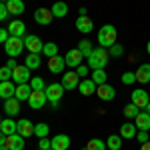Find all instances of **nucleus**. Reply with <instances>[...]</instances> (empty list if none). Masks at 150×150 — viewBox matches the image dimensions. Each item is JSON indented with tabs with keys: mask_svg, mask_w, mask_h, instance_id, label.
<instances>
[{
	"mask_svg": "<svg viewBox=\"0 0 150 150\" xmlns=\"http://www.w3.org/2000/svg\"><path fill=\"white\" fill-rule=\"evenodd\" d=\"M108 58H110L108 48L98 46V48H94L90 52V56L86 58V64H88V68H92V70H100L108 64Z\"/></svg>",
	"mask_w": 150,
	"mask_h": 150,
	"instance_id": "1",
	"label": "nucleus"
},
{
	"mask_svg": "<svg viewBox=\"0 0 150 150\" xmlns=\"http://www.w3.org/2000/svg\"><path fill=\"white\" fill-rule=\"evenodd\" d=\"M116 40H118V30L112 24H104L98 30V44L102 48H110L112 44H116Z\"/></svg>",
	"mask_w": 150,
	"mask_h": 150,
	"instance_id": "2",
	"label": "nucleus"
},
{
	"mask_svg": "<svg viewBox=\"0 0 150 150\" xmlns=\"http://www.w3.org/2000/svg\"><path fill=\"white\" fill-rule=\"evenodd\" d=\"M22 48H24V40L18 38V36H10V38L4 42V50H6V54L10 58H16L22 52Z\"/></svg>",
	"mask_w": 150,
	"mask_h": 150,
	"instance_id": "3",
	"label": "nucleus"
},
{
	"mask_svg": "<svg viewBox=\"0 0 150 150\" xmlns=\"http://www.w3.org/2000/svg\"><path fill=\"white\" fill-rule=\"evenodd\" d=\"M44 94H46V100L50 104L52 102H60V98L64 96V86L60 82H52V84H46L44 88Z\"/></svg>",
	"mask_w": 150,
	"mask_h": 150,
	"instance_id": "4",
	"label": "nucleus"
},
{
	"mask_svg": "<svg viewBox=\"0 0 150 150\" xmlns=\"http://www.w3.org/2000/svg\"><path fill=\"white\" fill-rule=\"evenodd\" d=\"M22 40H24V48H26L28 52H32V54H40L42 48H44V42L36 34H26Z\"/></svg>",
	"mask_w": 150,
	"mask_h": 150,
	"instance_id": "5",
	"label": "nucleus"
},
{
	"mask_svg": "<svg viewBox=\"0 0 150 150\" xmlns=\"http://www.w3.org/2000/svg\"><path fill=\"white\" fill-rule=\"evenodd\" d=\"M30 68L28 66H24V64H18L16 68L12 70V82L14 84H26V82H30Z\"/></svg>",
	"mask_w": 150,
	"mask_h": 150,
	"instance_id": "6",
	"label": "nucleus"
},
{
	"mask_svg": "<svg viewBox=\"0 0 150 150\" xmlns=\"http://www.w3.org/2000/svg\"><path fill=\"white\" fill-rule=\"evenodd\" d=\"M60 84L64 86V90H74V88H78V84H80V76L76 74V70H74V72H72V70H70V72H64Z\"/></svg>",
	"mask_w": 150,
	"mask_h": 150,
	"instance_id": "7",
	"label": "nucleus"
},
{
	"mask_svg": "<svg viewBox=\"0 0 150 150\" xmlns=\"http://www.w3.org/2000/svg\"><path fill=\"white\" fill-rule=\"evenodd\" d=\"M64 60H66V66H70V68L76 70L82 64L84 56H82V52L78 50V48H70L68 52H66V56H64Z\"/></svg>",
	"mask_w": 150,
	"mask_h": 150,
	"instance_id": "8",
	"label": "nucleus"
},
{
	"mask_svg": "<svg viewBox=\"0 0 150 150\" xmlns=\"http://www.w3.org/2000/svg\"><path fill=\"white\" fill-rule=\"evenodd\" d=\"M96 96H98L100 100H104V102H110V100L116 98V88L110 86L108 82H106V84H100V86L96 88Z\"/></svg>",
	"mask_w": 150,
	"mask_h": 150,
	"instance_id": "9",
	"label": "nucleus"
},
{
	"mask_svg": "<svg viewBox=\"0 0 150 150\" xmlns=\"http://www.w3.org/2000/svg\"><path fill=\"white\" fill-rule=\"evenodd\" d=\"M46 102H48V100H46V94H44V90H32L30 98H28V106H30L32 110L42 108Z\"/></svg>",
	"mask_w": 150,
	"mask_h": 150,
	"instance_id": "10",
	"label": "nucleus"
},
{
	"mask_svg": "<svg viewBox=\"0 0 150 150\" xmlns=\"http://www.w3.org/2000/svg\"><path fill=\"white\" fill-rule=\"evenodd\" d=\"M132 96V104H136L140 110H144L146 108V104L150 102V96L146 90H142V88H138V90H134V92L130 94Z\"/></svg>",
	"mask_w": 150,
	"mask_h": 150,
	"instance_id": "11",
	"label": "nucleus"
},
{
	"mask_svg": "<svg viewBox=\"0 0 150 150\" xmlns=\"http://www.w3.org/2000/svg\"><path fill=\"white\" fill-rule=\"evenodd\" d=\"M24 144H26V142H24V136H20L18 132L6 136V140H4V146H6L8 150H22Z\"/></svg>",
	"mask_w": 150,
	"mask_h": 150,
	"instance_id": "12",
	"label": "nucleus"
},
{
	"mask_svg": "<svg viewBox=\"0 0 150 150\" xmlns=\"http://www.w3.org/2000/svg\"><path fill=\"white\" fill-rule=\"evenodd\" d=\"M64 66H66V60H64V56L56 54V56L48 58V70H50L52 74H62Z\"/></svg>",
	"mask_w": 150,
	"mask_h": 150,
	"instance_id": "13",
	"label": "nucleus"
},
{
	"mask_svg": "<svg viewBox=\"0 0 150 150\" xmlns=\"http://www.w3.org/2000/svg\"><path fill=\"white\" fill-rule=\"evenodd\" d=\"M30 94H32V86H30V82H26V84H16V92H14V98H16V100H20V102H28Z\"/></svg>",
	"mask_w": 150,
	"mask_h": 150,
	"instance_id": "14",
	"label": "nucleus"
},
{
	"mask_svg": "<svg viewBox=\"0 0 150 150\" xmlns=\"http://www.w3.org/2000/svg\"><path fill=\"white\" fill-rule=\"evenodd\" d=\"M52 12H50V8H36L34 12V20L36 24H42V26H48V24L52 22Z\"/></svg>",
	"mask_w": 150,
	"mask_h": 150,
	"instance_id": "15",
	"label": "nucleus"
},
{
	"mask_svg": "<svg viewBox=\"0 0 150 150\" xmlns=\"http://www.w3.org/2000/svg\"><path fill=\"white\" fill-rule=\"evenodd\" d=\"M76 30H80L82 34H90L94 30L92 18H88V14H86V16H78V18H76Z\"/></svg>",
	"mask_w": 150,
	"mask_h": 150,
	"instance_id": "16",
	"label": "nucleus"
},
{
	"mask_svg": "<svg viewBox=\"0 0 150 150\" xmlns=\"http://www.w3.org/2000/svg\"><path fill=\"white\" fill-rule=\"evenodd\" d=\"M16 132H18L20 136H24V138L32 136V134H34V124H32V120H28V118L18 120V128H16Z\"/></svg>",
	"mask_w": 150,
	"mask_h": 150,
	"instance_id": "17",
	"label": "nucleus"
},
{
	"mask_svg": "<svg viewBox=\"0 0 150 150\" xmlns=\"http://www.w3.org/2000/svg\"><path fill=\"white\" fill-rule=\"evenodd\" d=\"M96 82L92 80V78H84V80H80V84H78V90H80L82 96H92V94H96Z\"/></svg>",
	"mask_w": 150,
	"mask_h": 150,
	"instance_id": "18",
	"label": "nucleus"
},
{
	"mask_svg": "<svg viewBox=\"0 0 150 150\" xmlns=\"http://www.w3.org/2000/svg\"><path fill=\"white\" fill-rule=\"evenodd\" d=\"M6 30H8L10 36H18V38H24L26 36V26H24L22 20H12Z\"/></svg>",
	"mask_w": 150,
	"mask_h": 150,
	"instance_id": "19",
	"label": "nucleus"
},
{
	"mask_svg": "<svg viewBox=\"0 0 150 150\" xmlns=\"http://www.w3.org/2000/svg\"><path fill=\"white\" fill-rule=\"evenodd\" d=\"M52 144V150H68L70 148V136L66 134H56L54 138L50 140Z\"/></svg>",
	"mask_w": 150,
	"mask_h": 150,
	"instance_id": "20",
	"label": "nucleus"
},
{
	"mask_svg": "<svg viewBox=\"0 0 150 150\" xmlns=\"http://www.w3.org/2000/svg\"><path fill=\"white\" fill-rule=\"evenodd\" d=\"M14 92H16V84L12 80H4L0 82V98L6 100V98H14Z\"/></svg>",
	"mask_w": 150,
	"mask_h": 150,
	"instance_id": "21",
	"label": "nucleus"
},
{
	"mask_svg": "<svg viewBox=\"0 0 150 150\" xmlns=\"http://www.w3.org/2000/svg\"><path fill=\"white\" fill-rule=\"evenodd\" d=\"M4 112H6V116H16L18 112H20V100H16V98H6L4 100Z\"/></svg>",
	"mask_w": 150,
	"mask_h": 150,
	"instance_id": "22",
	"label": "nucleus"
},
{
	"mask_svg": "<svg viewBox=\"0 0 150 150\" xmlns=\"http://www.w3.org/2000/svg\"><path fill=\"white\" fill-rule=\"evenodd\" d=\"M136 132H138V128L134 122H128V124H122L120 126V136L124 140H134L136 138Z\"/></svg>",
	"mask_w": 150,
	"mask_h": 150,
	"instance_id": "23",
	"label": "nucleus"
},
{
	"mask_svg": "<svg viewBox=\"0 0 150 150\" xmlns=\"http://www.w3.org/2000/svg\"><path fill=\"white\" fill-rule=\"evenodd\" d=\"M134 124H136L138 130L148 132V130H150V114H148V112H144V110H140V114L134 118Z\"/></svg>",
	"mask_w": 150,
	"mask_h": 150,
	"instance_id": "24",
	"label": "nucleus"
},
{
	"mask_svg": "<svg viewBox=\"0 0 150 150\" xmlns=\"http://www.w3.org/2000/svg\"><path fill=\"white\" fill-rule=\"evenodd\" d=\"M50 12H52L54 18H64V16L68 14V4L62 2V0H58V2H54V4L50 6Z\"/></svg>",
	"mask_w": 150,
	"mask_h": 150,
	"instance_id": "25",
	"label": "nucleus"
},
{
	"mask_svg": "<svg viewBox=\"0 0 150 150\" xmlns=\"http://www.w3.org/2000/svg\"><path fill=\"white\" fill-rule=\"evenodd\" d=\"M16 128H18V122H14L10 116H8V118L2 120V124H0V132H2L4 136H10V134H16Z\"/></svg>",
	"mask_w": 150,
	"mask_h": 150,
	"instance_id": "26",
	"label": "nucleus"
},
{
	"mask_svg": "<svg viewBox=\"0 0 150 150\" xmlns=\"http://www.w3.org/2000/svg\"><path fill=\"white\" fill-rule=\"evenodd\" d=\"M134 74H136V82H140V84L150 82V64H140Z\"/></svg>",
	"mask_w": 150,
	"mask_h": 150,
	"instance_id": "27",
	"label": "nucleus"
},
{
	"mask_svg": "<svg viewBox=\"0 0 150 150\" xmlns=\"http://www.w3.org/2000/svg\"><path fill=\"white\" fill-rule=\"evenodd\" d=\"M6 8H8L10 14L18 16V14H22V12H24V2H22V0H8V2H6Z\"/></svg>",
	"mask_w": 150,
	"mask_h": 150,
	"instance_id": "28",
	"label": "nucleus"
},
{
	"mask_svg": "<svg viewBox=\"0 0 150 150\" xmlns=\"http://www.w3.org/2000/svg\"><path fill=\"white\" fill-rule=\"evenodd\" d=\"M106 148L120 150V148H122V136H118V134H110V136L106 138Z\"/></svg>",
	"mask_w": 150,
	"mask_h": 150,
	"instance_id": "29",
	"label": "nucleus"
},
{
	"mask_svg": "<svg viewBox=\"0 0 150 150\" xmlns=\"http://www.w3.org/2000/svg\"><path fill=\"white\" fill-rule=\"evenodd\" d=\"M48 134H50V126L48 124H44V122L34 124V136L36 138H48Z\"/></svg>",
	"mask_w": 150,
	"mask_h": 150,
	"instance_id": "30",
	"label": "nucleus"
},
{
	"mask_svg": "<svg viewBox=\"0 0 150 150\" xmlns=\"http://www.w3.org/2000/svg\"><path fill=\"white\" fill-rule=\"evenodd\" d=\"M40 62H42V60H40V54H32V52H30V54L26 56V60H24V66L34 70V68H40Z\"/></svg>",
	"mask_w": 150,
	"mask_h": 150,
	"instance_id": "31",
	"label": "nucleus"
},
{
	"mask_svg": "<svg viewBox=\"0 0 150 150\" xmlns=\"http://www.w3.org/2000/svg\"><path fill=\"white\" fill-rule=\"evenodd\" d=\"M42 54L46 58H52L58 54V44L56 42H44V48H42Z\"/></svg>",
	"mask_w": 150,
	"mask_h": 150,
	"instance_id": "32",
	"label": "nucleus"
},
{
	"mask_svg": "<svg viewBox=\"0 0 150 150\" xmlns=\"http://www.w3.org/2000/svg\"><path fill=\"white\" fill-rule=\"evenodd\" d=\"M138 114H140V108L136 106V104L130 102V104H126V106H124V116H126L128 120H134Z\"/></svg>",
	"mask_w": 150,
	"mask_h": 150,
	"instance_id": "33",
	"label": "nucleus"
},
{
	"mask_svg": "<svg viewBox=\"0 0 150 150\" xmlns=\"http://www.w3.org/2000/svg\"><path fill=\"white\" fill-rule=\"evenodd\" d=\"M78 50L82 52V56H84V58H88V56H90V52L94 50V48H92V42H90V40H86V38H84V40H80V42H78Z\"/></svg>",
	"mask_w": 150,
	"mask_h": 150,
	"instance_id": "34",
	"label": "nucleus"
},
{
	"mask_svg": "<svg viewBox=\"0 0 150 150\" xmlns=\"http://www.w3.org/2000/svg\"><path fill=\"white\" fill-rule=\"evenodd\" d=\"M106 72H104V68L100 70H92V80L96 82V86H100V84H106Z\"/></svg>",
	"mask_w": 150,
	"mask_h": 150,
	"instance_id": "35",
	"label": "nucleus"
},
{
	"mask_svg": "<svg viewBox=\"0 0 150 150\" xmlns=\"http://www.w3.org/2000/svg\"><path fill=\"white\" fill-rule=\"evenodd\" d=\"M86 148L88 150H106V142H102L100 138H92V140H88Z\"/></svg>",
	"mask_w": 150,
	"mask_h": 150,
	"instance_id": "36",
	"label": "nucleus"
},
{
	"mask_svg": "<svg viewBox=\"0 0 150 150\" xmlns=\"http://www.w3.org/2000/svg\"><path fill=\"white\" fill-rule=\"evenodd\" d=\"M30 86H32V90H44L46 88V84H44V80L40 76H32L30 78Z\"/></svg>",
	"mask_w": 150,
	"mask_h": 150,
	"instance_id": "37",
	"label": "nucleus"
},
{
	"mask_svg": "<svg viewBox=\"0 0 150 150\" xmlns=\"http://www.w3.org/2000/svg\"><path fill=\"white\" fill-rule=\"evenodd\" d=\"M108 52H110V56H122V54H124V46H122V44H112V46L108 48Z\"/></svg>",
	"mask_w": 150,
	"mask_h": 150,
	"instance_id": "38",
	"label": "nucleus"
},
{
	"mask_svg": "<svg viewBox=\"0 0 150 150\" xmlns=\"http://www.w3.org/2000/svg\"><path fill=\"white\" fill-rule=\"evenodd\" d=\"M4 80H12V68H8V66L0 68V82H4Z\"/></svg>",
	"mask_w": 150,
	"mask_h": 150,
	"instance_id": "39",
	"label": "nucleus"
},
{
	"mask_svg": "<svg viewBox=\"0 0 150 150\" xmlns=\"http://www.w3.org/2000/svg\"><path fill=\"white\" fill-rule=\"evenodd\" d=\"M134 82H136V74H134V72H124V74H122V84H134Z\"/></svg>",
	"mask_w": 150,
	"mask_h": 150,
	"instance_id": "40",
	"label": "nucleus"
},
{
	"mask_svg": "<svg viewBox=\"0 0 150 150\" xmlns=\"http://www.w3.org/2000/svg\"><path fill=\"white\" fill-rule=\"evenodd\" d=\"M38 150H52V144L48 138H38Z\"/></svg>",
	"mask_w": 150,
	"mask_h": 150,
	"instance_id": "41",
	"label": "nucleus"
},
{
	"mask_svg": "<svg viewBox=\"0 0 150 150\" xmlns=\"http://www.w3.org/2000/svg\"><path fill=\"white\" fill-rule=\"evenodd\" d=\"M88 72H90V68H88L86 64H80V66L76 68V74H78L80 78H86V76H88Z\"/></svg>",
	"mask_w": 150,
	"mask_h": 150,
	"instance_id": "42",
	"label": "nucleus"
},
{
	"mask_svg": "<svg viewBox=\"0 0 150 150\" xmlns=\"http://www.w3.org/2000/svg\"><path fill=\"white\" fill-rule=\"evenodd\" d=\"M136 140H138L140 144L148 142V132H144V130H138V132H136Z\"/></svg>",
	"mask_w": 150,
	"mask_h": 150,
	"instance_id": "43",
	"label": "nucleus"
},
{
	"mask_svg": "<svg viewBox=\"0 0 150 150\" xmlns=\"http://www.w3.org/2000/svg\"><path fill=\"white\" fill-rule=\"evenodd\" d=\"M10 12H8V8H6V4L4 2H0V22L2 20H6V16H8Z\"/></svg>",
	"mask_w": 150,
	"mask_h": 150,
	"instance_id": "44",
	"label": "nucleus"
},
{
	"mask_svg": "<svg viewBox=\"0 0 150 150\" xmlns=\"http://www.w3.org/2000/svg\"><path fill=\"white\" fill-rule=\"evenodd\" d=\"M8 38H10L8 30H6V28H0V44H4V42H6Z\"/></svg>",
	"mask_w": 150,
	"mask_h": 150,
	"instance_id": "45",
	"label": "nucleus"
},
{
	"mask_svg": "<svg viewBox=\"0 0 150 150\" xmlns=\"http://www.w3.org/2000/svg\"><path fill=\"white\" fill-rule=\"evenodd\" d=\"M6 66H8V68H16V66H18V64H16V60H8V62H6Z\"/></svg>",
	"mask_w": 150,
	"mask_h": 150,
	"instance_id": "46",
	"label": "nucleus"
},
{
	"mask_svg": "<svg viewBox=\"0 0 150 150\" xmlns=\"http://www.w3.org/2000/svg\"><path fill=\"white\" fill-rule=\"evenodd\" d=\"M140 150H150V140L144 142V144H140Z\"/></svg>",
	"mask_w": 150,
	"mask_h": 150,
	"instance_id": "47",
	"label": "nucleus"
},
{
	"mask_svg": "<svg viewBox=\"0 0 150 150\" xmlns=\"http://www.w3.org/2000/svg\"><path fill=\"white\" fill-rule=\"evenodd\" d=\"M4 140H6V136H4V134L0 132V146H4Z\"/></svg>",
	"mask_w": 150,
	"mask_h": 150,
	"instance_id": "48",
	"label": "nucleus"
},
{
	"mask_svg": "<svg viewBox=\"0 0 150 150\" xmlns=\"http://www.w3.org/2000/svg\"><path fill=\"white\" fill-rule=\"evenodd\" d=\"M78 12H80V16H86V12H88V10H86V8L82 6V8H80V10H78Z\"/></svg>",
	"mask_w": 150,
	"mask_h": 150,
	"instance_id": "49",
	"label": "nucleus"
},
{
	"mask_svg": "<svg viewBox=\"0 0 150 150\" xmlns=\"http://www.w3.org/2000/svg\"><path fill=\"white\" fill-rule=\"evenodd\" d=\"M144 112H148V114H150V102L146 104V108H144Z\"/></svg>",
	"mask_w": 150,
	"mask_h": 150,
	"instance_id": "50",
	"label": "nucleus"
},
{
	"mask_svg": "<svg viewBox=\"0 0 150 150\" xmlns=\"http://www.w3.org/2000/svg\"><path fill=\"white\" fill-rule=\"evenodd\" d=\"M146 52L150 54V40H148V46H146Z\"/></svg>",
	"mask_w": 150,
	"mask_h": 150,
	"instance_id": "51",
	"label": "nucleus"
},
{
	"mask_svg": "<svg viewBox=\"0 0 150 150\" xmlns=\"http://www.w3.org/2000/svg\"><path fill=\"white\" fill-rule=\"evenodd\" d=\"M0 150H8V148H6V146H0Z\"/></svg>",
	"mask_w": 150,
	"mask_h": 150,
	"instance_id": "52",
	"label": "nucleus"
},
{
	"mask_svg": "<svg viewBox=\"0 0 150 150\" xmlns=\"http://www.w3.org/2000/svg\"><path fill=\"white\" fill-rule=\"evenodd\" d=\"M0 2H4V4H6V2H8V0H0Z\"/></svg>",
	"mask_w": 150,
	"mask_h": 150,
	"instance_id": "53",
	"label": "nucleus"
},
{
	"mask_svg": "<svg viewBox=\"0 0 150 150\" xmlns=\"http://www.w3.org/2000/svg\"><path fill=\"white\" fill-rule=\"evenodd\" d=\"M0 124H2V118H0Z\"/></svg>",
	"mask_w": 150,
	"mask_h": 150,
	"instance_id": "54",
	"label": "nucleus"
},
{
	"mask_svg": "<svg viewBox=\"0 0 150 150\" xmlns=\"http://www.w3.org/2000/svg\"><path fill=\"white\" fill-rule=\"evenodd\" d=\"M82 150H88V148H82Z\"/></svg>",
	"mask_w": 150,
	"mask_h": 150,
	"instance_id": "55",
	"label": "nucleus"
}]
</instances>
